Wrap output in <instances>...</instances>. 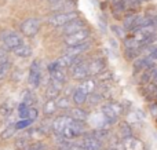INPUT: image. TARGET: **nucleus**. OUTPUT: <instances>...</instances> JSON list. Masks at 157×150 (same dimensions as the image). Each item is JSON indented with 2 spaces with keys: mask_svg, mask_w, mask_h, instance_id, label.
<instances>
[{
  "mask_svg": "<svg viewBox=\"0 0 157 150\" xmlns=\"http://www.w3.org/2000/svg\"><path fill=\"white\" fill-rule=\"evenodd\" d=\"M61 90H62V83H58V81L51 80L50 85L47 87V90H46V98L47 99L58 98V96H59V94H61Z\"/></svg>",
  "mask_w": 157,
  "mask_h": 150,
  "instance_id": "obj_15",
  "label": "nucleus"
},
{
  "mask_svg": "<svg viewBox=\"0 0 157 150\" xmlns=\"http://www.w3.org/2000/svg\"><path fill=\"white\" fill-rule=\"evenodd\" d=\"M36 99L35 95L32 92H25V99H24V103H26L28 106H32V103H35Z\"/></svg>",
  "mask_w": 157,
  "mask_h": 150,
  "instance_id": "obj_32",
  "label": "nucleus"
},
{
  "mask_svg": "<svg viewBox=\"0 0 157 150\" xmlns=\"http://www.w3.org/2000/svg\"><path fill=\"white\" fill-rule=\"evenodd\" d=\"M112 79H113V77H112L110 72H105V70H103L102 73L98 74V80H101V81H110Z\"/></svg>",
  "mask_w": 157,
  "mask_h": 150,
  "instance_id": "obj_33",
  "label": "nucleus"
},
{
  "mask_svg": "<svg viewBox=\"0 0 157 150\" xmlns=\"http://www.w3.org/2000/svg\"><path fill=\"white\" fill-rule=\"evenodd\" d=\"M76 3L71 2V0H58V2L52 3L51 10L57 11V13H69V11H75Z\"/></svg>",
  "mask_w": 157,
  "mask_h": 150,
  "instance_id": "obj_12",
  "label": "nucleus"
},
{
  "mask_svg": "<svg viewBox=\"0 0 157 150\" xmlns=\"http://www.w3.org/2000/svg\"><path fill=\"white\" fill-rule=\"evenodd\" d=\"M106 69V61L102 57L94 58L88 62V74L90 76H98Z\"/></svg>",
  "mask_w": 157,
  "mask_h": 150,
  "instance_id": "obj_9",
  "label": "nucleus"
},
{
  "mask_svg": "<svg viewBox=\"0 0 157 150\" xmlns=\"http://www.w3.org/2000/svg\"><path fill=\"white\" fill-rule=\"evenodd\" d=\"M83 28H86V22L80 18H76V19H73V21L68 22L66 25H63V26H61V30H62V33L65 36H68V35H72V33L77 32V30L83 29Z\"/></svg>",
  "mask_w": 157,
  "mask_h": 150,
  "instance_id": "obj_11",
  "label": "nucleus"
},
{
  "mask_svg": "<svg viewBox=\"0 0 157 150\" xmlns=\"http://www.w3.org/2000/svg\"><path fill=\"white\" fill-rule=\"evenodd\" d=\"M17 128H15V124H11V126H8L7 128L4 129V131L2 132V139H10L11 137H13L14 134H15Z\"/></svg>",
  "mask_w": 157,
  "mask_h": 150,
  "instance_id": "obj_28",
  "label": "nucleus"
},
{
  "mask_svg": "<svg viewBox=\"0 0 157 150\" xmlns=\"http://www.w3.org/2000/svg\"><path fill=\"white\" fill-rule=\"evenodd\" d=\"M112 29H113V32L116 33L119 37H121V39L125 37V29L123 26H117V25H114V26H112Z\"/></svg>",
  "mask_w": 157,
  "mask_h": 150,
  "instance_id": "obj_34",
  "label": "nucleus"
},
{
  "mask_svg": "<svg viewBox=\"0 0 157 150\" xmlns=\"http://www.w3.org/2000/svg\"><path fill=\"white\" fill-rule=\"evenodd\" d=\"M150 113H152V116L157 120V103L150 105Z\"/></svg>",
  "mask_w": 157,
  "mask_h": 150,
  "instance_id": "obj_38",
  "label": "nucleus"
},
{
  "mask_svg": "<svg viewBox=\"0 0 157 150\" xmlns=\"http://www.w3.org/2000/svg\"><path fill=\"white\" fill-rule=\"evenodd\" d=\"M90 47H91V41L86 40L84 43L78 44V46H73V47H68V48L65 50V54L68 55H72V57H80L83 52H86L87 50H90Z\"/></svg>",
  "mask_w": 157,
  "mask_h": 150,
  "instance_id": "obj_13",
  "label": "nucleus"
},
{
  "mask_svg": "<svg viewBox=\"0 0 157 150\" xmlns=\"http://www.w3.org/2000/svg\"><path fill=\"white\" fill-rule=\"evenodd\" d=\"M71 76L72 79L75 80H86L88 79V62H86V61H83L80 58V59L77 61V62H75L73 65L71 66Z\"/></svg>",
  "mask_w": 157,
  "mask_h": 150,
  "instance_id": "obj_4",
  "label": "nucleus"
},
{
  "mask_svg": "<svg viewBox=\"0 0 157 150\" xmlns=\"http://www.w3.org/2000/svg\"><path fill=\"white\" fill-rule=\"evenodd\" d=\"M120 135L123 137V139H124V138H128V137H132L131 127H130V124H128L127 121H124V123L120 124Z\"/></svg>",
  "mask_w": 157,
  "mask_h": 150,
  "instance_id": "obj_26",
  "label": "nucleus"
},
{
  "mask_svg": "<svg viewBox=\"0 0 157 150\" xmlns=\"http://www.w3.org/2000/svg\"><path fill=\"white\" fill-rule=\"evenodd\" d=\"M77 90H80L81 92H84L86 95H90V94L95 92V90H97V81H95L94 79H86L80 83Z\"/></svg>",
  "mask_w": 157,
  "mask_h": 150,
  "instance_id": "obj_16",
  "label": "nucleus"
},
{
  "mask_svg": "<svg viewBox=\"0 0 157 150\" xmlns=\"http://www.w3.org/2000/svg\"><path fill=\"white\" fill-rule=\"evenodd\" d=\"M37 117H39L37 109L35 106H29V109H28V120H30L33 123L35 120H37Z\"/></svg>",
  "mask_w": 157,
  "mask_h": 150,
  "instance_id": "obj_31",
  "label": "nucleus"
},
{
  "mask_svg": "<svg viewBox=\"0 0 157 150\" xmlns=\"http://www.w3.org/2000/svg\"><path fill=\"white\" fill-rule=\"evenodd\" d=\"M29 124H32V121L30 120H28V118H24V120H21V121H18V123L15 124V128L17 129H22V128H26Z\"/></svg>",
  "mask_w": 157,
  "mask_h": 150,
  "instance_id": "obj_36",
  "label": "nucleus"
},
{
  "mask_svg": "<svg viewBox=\"0 0 157 150\" xmlns=\"http://www.w3.org/2000/svg\"><path fill=\"white\" fill-rule=\"evenodd\" d=\"M57 106L58 109H71V101H69L68 96H61L57 98Z\"/></svg>",
  "mask_w": 157,
  "mask_h": 150,
  "instance_id": "obj_27",
  "label": "nucleus"
},
{
  "mask_svg": "<svg viewBox=\"0 0 157 150\" xmlns=\"http://www.w3.org/2000/svg\"><path fill=\"white\" fill-rule=\"evenodd\" d=\"M2 39H3V43H4L6 48L10 50V51H14L17 47L24 44V40H22L21 36H19L18 33L11 32V30H6L2 35Z\"/></svg>",
  "mask_w": 157,
  "mask_h": 150,
  "instance_id": "obj_6",
  "label": "nucleus"
},
{
  "mask_svg": "<svg viewBox=\"0 0 157 150\" xmlns=\"http://www.w3.org/2000/svg\"><path fill=\"white\" fill-rule=\"evenodd\" d=\"M123 112H124L123 106L117 102H108V103L102 105V107H101V114L105 117V120L109 124L117 123V120L123 114Z\"/></svg>",
  "mask_w": 157,
  "mask_h": 150,
  "instance_id": "obj_1",
  "label": "nucleus"
},
{
  "mask_svg": "<svg viewBox=\"0 0 157 150\" xmlns=\"http://www.w3.org/2000/svg\"><path fill=\"white\" fill-rule=\"evenodd\" d=\"M78 18V14L76 11H69V13H55L52 15H50L47 18V22H48L51 26H57L61 28L63 25H66L68 22L73 21V19Z\"/></svg>",
  "mask_w": 157,
  "mask_h": 150,
  "instance_id": "obj_2",
  "label": "nucleus"
},
{
  "mask_svg": "<svg viewBox=\"0 0 157 150\" xmlns=\"http://www.w3.org/2000/svg\"><path fill=\"white\" fill-rule=\"evenodd\" d=\"M28 150H46L43 143H35V145H32Z\"/></svg>",
  "mask_w": 157,
  "mask_h": 150,
  "instance_id": "obj_37",
  "label": "nucleus"
},
{
  "mask_svg": "<svg viewBox=\"0 0 157 150\" xmlns=\"http://www.w3.org/2000/svg\"><path fill=\"white\" fill-rule=\"evenodd\" d=\"M28 109H29V106H28L26 103H19L18 105V114L21 118H28Z\"/></svg>",
  "mask_w": 157,
  "mask_h": 150,
  "instance_id": "obj_30",
  "label": "nucleus"
},
{
  "mask_svg": "<svg viewBox=\"0 0 157 150\" xmlns=\"http://www.w3.org/2000/svg\"><path fill=\"white\" fill-rule=\"evenodd\" d=\"M84 132H86V127H84L83 121L73 120L62 131L61 137L65 138V139H73V138H78V137H81V135H84Z\"/></svg>",
  "mask_w": 157,
  "mask_h": 150,
  "instance_id": "obj_3",
  "label": "nucleus"
},
{
  "mask_svg": "<svg viewBox=\"0 0 157 150\" xmlns=\"http://www.w3.org/2000/svg\"><path fill=\"white\" fill-rule=\"evenodd\" d=\"M40 29V19L39 18H28L21 24V32L22 35L32 37Z\"/></svg>",
  "mask_w": 157,
  "mask_h": 150,
  "instance_id": "obj_7",
  "label": "nucleus"
},
{
  "mask_svg": "<svg viewBox=\"0 0 157 150\" xmlns=\"http://www.w3.org/2000/svg\"><path fill=\"white\" fill-rule=\"evenodd\" d=\"M147 57H149L150 59L153 61V62H155V61H157V47H156L155 50H153V52H152V54H150V55H147Z\"/></svg>",
  "mask_w": 157,
  "mask_h": 150,
  "instance_id": "obj_39",
  "label": "nucleus"
},
{
  "mask_svg": "<svg viewBox=\"0 0 157 150\" xmlns=\"http://www.w3.org/2000/svg\"><path fill=\"white\" fill-rule=\"evenodd\" d=\"M90 35H91V32H90V29H87V28H83V29L77 30V32L72 33V35L65 36V39H63V41H65V44H66V46H68V47L78 46V44L84 43V41H86L87 39L90 37Z\"/></svg>",
  "mask_w": 157,
  "mask_h": 150,
  "instance_id": "obj_5",
  "label": "nucleus"
},
{
  "mask_svg": "<svg viewBox=\"0 0 157 150\" xmlns=\"http://www.w3.org/2000/svg\"><path fill=\"white\" fill-rule=\"evenodd\" d=\"M14 54H15L17 57L28 58L32 55V48H30L29 46H26V44H21L19 47H17V48L14 50Z\"/></svg>",
  "mask_w": 157,
  "mask_h": 150,
  "instance_id": "obj_20",
  "label": "nucleus"
},
{
  "mask_svg": "<svg viewBox=\"0 0 157 150\" xmlns=\"http://www.w3.org/2000/svg\"><path fill=\"white\" fill-rule=\"evenodd\" d=\"M103 101V95L101 92H92L90 94V96H87V102L90 106H97Z\"/></svg>",
  "mask_w": 157,
  "mask_h": 150,
  "instance_id": "obj_23",
  "label": "nucleus"
},
{
  "mask_svg": "<svg viewBox=\"0 0 157 150\" xmlns=\"http://www.w3.org/2000/svg\"><path fill=\"white\" fill-rule=\"evenodd\" d=\"M41 83V70H40V62L33 61L29 72V85L32 88H39Z\"/></svg>",
  "mask_w": 157,
  "mask_h": 150,
  "instance_id": "obj_8",
  "label": "nucleus"
},
{
  "mask_svg": "<svg viewBox=\"0 0 157 150\" xmlns=\"http://www.w3.org/2000/svg\"><path fill=\"white\" fill-rule=\"evenodd\" d=\"M11 69V61L8 59H2L0 61V79H4Z\"/></svg>",
  "mask_w": 157,
  "mask_h": 150,
  "instance_id": "obj_24",
  "label": "nucleus"
},
{
  "mask_svg": "<svg viewBox=\"0 0 157 150\" xmlns=\"http://www.w3.org/2000/svg\"><path fill=\"white\" fill-rule=\"evenodd\" d=\"M72 121H73V118H72L71 116H68V114L59 116V117H57L54 120V123H52V131H54L55 134L61 135L62 131L72 123Z\"/></svg>",
  "mask_w": 157,
  "mask_h": 150,
  "instance_id": "obj_10",
  "label": "nucleus"
},
{
  "mask_svg": "<svg viewBox=\"0 0 157 150\" xmlns=\"http://www.w3.org/2000/svg\"><path fill=\"white\" fill-rule=\"evenodd\" d=\"M11 112H13V102L7 101L0 106V114L2 116H8L11 114Z\"/></svg>",
  "mask_w": 157,
  "mask_h": 150,
  "instance_id": "obj_29",
  "label": "nucleus"
},
{
  "mask_svg": "<svg viewBox=\"0 0 157 150\" xmlns=\"http://www.w3.org/2000/svg\"><path fill=\"white\" fill-rule=\"evenodd\" d=\"M80 59V57H72V55H68V54H63L61 58H58L55 62L58 63V66L62 69L65 68H71L72 65H73L75 62H77V61Z\"/></svg>",
  "mask_w": 157,
  "mask_h": 150,
  "instance_id": "obj_17",
  "label": "nucleus"
},
{
  "mask_svg": "<svg viewBox=\"0 0 157 150\" xmlns=\"http://www.w3.org/2000/svg\"><path fill=\"white\" fill-rule=\"evenodd\" d=\"M92 135H94V137L97 138L98 141H101V142H102V141L105 139L106 137H108V132H106L105 129H98V131H97V132H94Z\"/></svg>",
  "mask_w": 157,
  "mask_h": 150,
  "instance_id": "obj_35",
  "label": "nucleus"
},
{
  "mask_svg": "<svg viewBox=\"0 0 157 150\" xmlns=\"http://www.w3.org/2000/svg\"><path fill=\"white\" fill-rule=\"evenodd\" d=\"M68 116H71L73 120L76 121H86L87 118H88V113L86 112L84 109H81V107H75V109H69V113Z\"/></svg>",
  "mask_w": 157,
  "mask_h": 150,
  "instance_id": "obj_18",
  "label": "nucleus"
},
{
  "mask_svg": "<svg viewBox=\"0 0 157 150\" xmlns=\"http://www.w3.org/2000/svg\"><path fill=\"white\" fill-rule=\"evenodd\" d=\"M57 109H58V106H57L55 99H47V102L43 106V112H44V114H47V116L54 114V113L57 112Z\"/></svg>",
  "mask_w": 157,
  "mask_h": 150,
  "instance_id": "obj_21",
  "label": "nucleus"
},
{
  "mask_svg": "<svg viewBox=\"0 0 157 150\" xmlns=\"http://www.w3.org/2000/svg\"><path fill=\"white\" fill-rule=\"evenodd\" d=\"M121 145H123V150H144V143L134 137L124 138Z\"/></svg>",
  "mask_w": 157,
  "mask_h": 150,
  "instance_id": "obj_14",
  "label": "nucleus"
},
{
  "mask_svg": "<svg viewBox=\"0 0 157 150\" xmlns=\"http://www.w3.org/2000/svg\"><path fill=\"white\" fill-rule=\"evenodd\" d=\"M138 18V15L132 14V15H127L124 18V24H123V28L125 30H132L134 29V25H135V21Z\"/></svg>",
  "mask_w": 157,
  "mask_h": 150,
  "instance_id": "obj_25",
  "label": "nucleus"
},
{
  "mask_svg": "<svg viewBox=\"0 0 157 150\" xmlns=\"http://www.w3.org/2000/svg\"><path fill=\"white\" fill-rule=\"evenodd\" d=\"M87 96L84 92H81L80 90H75L73 91V96H72V101H73L75 105H77V106H81V105H84L87 102Z\"/></svg>",
  "mask_w": 157,
  "mask_h": 150,
  "instance_id": "obj_22",
  "label": "nucleus"
},
{
  "mask_svg": "<svg viewBox=\"0 0 157 150\" xmlns=\"http://www.w3.org/2000/svg\"><path fill=\"white\" fill-rule=\"evenodd\" d=\"M50 3H55V2H58V0H48Z\"/></svg>",
  "mask_w": 157,
  "mask_h": 150,
  "instance_id": "obj_40",
  "label": "nucleus"
},
{
  "mask_svg": "<svg viewBox=\"0 0 157 150\" xmlns=\"http://www.w3.org/2000/svg\"><path fill=\"white\" fill-rule=\"evenodd\" d=\"M50 76H51V80H54V81H58V83H65V80H66V73H65V70H63L62 68H55L54 70H51L50 72Z\"/></svg>",
  "mask_w": 157,
  "mask_h": 150,
  "instance_id": "obj_19",
  "label": "nucleus"
}]
</instances>
